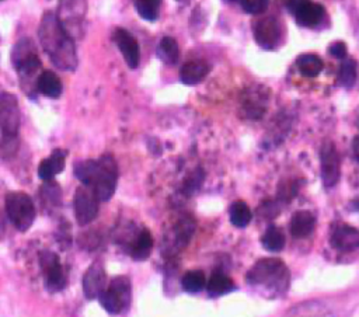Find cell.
I'll return each instance as SVG.
<instances>
[{"instance_id":"cell-32","label":"cell","mask_w":359,"mask_h":317,"mask_svg":"<svg viewBox=\"0 0 359 317\" xmlns=\"http://www.w3.org/2000/svg\"><path fill=\"white\" fill-rule=\"evenodd\" d=\"M240 4L248 14H261L268 8L269 0H240Z\"/></svg>"},{"instance_id":"cell-18","label":"cell","mask_w":359,"mask_h":317,"mask_svg":"<svg viewBox=\"0 0 359 317\" xmlns=\"http://www.w3.org/2000/svg\"><path fill=\"white\" fill-rule=\"evenodd\" d=\"M153 248V237L147 229H142L132 237L128 244L126 250L135 259H146Z\"/></svg>"},{"instance_id":"cell-12","label":"cell","mask_w":359,"mask_h":317,"mask_svg":"<svg viewBox=\"0 0 359 317\" xmlns=\"http://www.w3.org/2000/svg\"><path fill=\"white\" fill-rule=\"evenodd\" d=\"M280 24L273 17H265L254 24V38L264 49H275L280 42Z\"/></svg>"},{"instance_id":"cell-2","label":"cell","mask_w":359,"mask_h":317,"mask_svg":"<svg viewBox=\"0 0 359 317\" xmlns=\"http://www.w3.org/2000/svg\"><path fill=\"white\" fill-rule=\"evenodd\" d=\"M74 175L83 185L90 187L100 201H108L116 187L118 166L111 154L97 160H83L74 164Z\"/></svg>"},{"instance_id":"cell-16","label":"cell","mask_w":359,"mask_h":317,"mask_svg":"<svg viewBox=\"0 0 359 317\" xmlns=\"http://www.w3.org/2000/svg\"><path fill=\"white\" fill-rule=\"evenodd\" d=\"M330 243L335 250L352 251L359 247V231L348 224L337 226L330 237Z\"/></svg>"},{"instance_id":"cell-26","label":"cell","mask_w":359,"mask_h":317,"mask_svg":"<svg viewBox=\"0 0 359 317\" xmlns=\"http://www.w3.org/2000/svg\"><path fill=\"white\" fill-rule=\"evenodd\" d=\"M296 66L303 76L314 77L323 70V60L317 55L304 53L296 59Z\"/></svg>"},{"instance_id":"cell-28","label":"cell","mask_w":359,"mask_h":317,"mask_svg":"<svg viewBox=\"0 0 359 317\" xmlns=\"http://www.w3.org/2000/svg\"><path fill=\"white\" fill-rule=\"evenodd\" d=\"M262 245L269 251H280L285 245V234L276 226H269L261 238Z\"/></svg>"},{"instance_id":"cell-7","label":"cell","mask_w":359,"mask_h":317,"mask_svg":"<svg viewBox=\"0 0 359 317\" xmlns=\"http://www.w3.org/2000/svg\"><path fill=\"white\" fill-rule=\"evenodd\" d=\"M130 281L128 276H115L105 290L100 295V303L111 314H119L125 311L130 303Z\"/></svg>"},{"instance_id":"cell-23","label":"cell","mask_w":359,"mask_h":317,"mask_svg":"<svg viewBox=\"0 0 359 317\" xmlns=\"http://www.w3.org/2000/svg\"><path fill=\"white\" fill-rule=\"evenodd\" d=\"M36 90L49 98H57L62 94V81L53 72L45 70L38 79Z\"/></svg>"},{"instance_id":"cell-9","label":"cell","mask_w":359,"mask_h":317,"mask_svg":"<svg viewBox=\"0 0 359 317\" xmlns=\"http://www.w3.org/2000/svg\"><path fill=\"white\" fill-rule=\"evenodd\" d=\"M98 202L100 199L94 194V191L87 187L81 185L76 189L74 194V213L77 223L84 226L93 222L98 215Z\"/></svg>"},{"instance_id":"cell-8","label":"cell","mask_w":359,"mask_h":317,"mask_svg":"<svg viewBox=\"0 0 359 317\" xmlns=\"http://www.w3.org/2000/svg\"><path fill=\"white\" fill-rule=\"evenodd\" d=\"M39 264H41V268L43 272L45 288L50 293H56V292H60L62 289H65V286L67 283V278H66V274L63 271L59 257L49 250L41 251Z\"/></svg>"},{"instance_id":"cell-22","label":"cell","mask_w":359,"mask_h":317,"mask_svg":"<svg viewBox=\"0 0 359 317\" xmlns=\"http://www.w3.org/2000/svg\"><path fill=\"white\" fill-rule=\"evenodd\" d=\"M209 73V66L202 60L185 62L180 70V79L184 84H198Z\"/></svg>"},{"instance_id":"cell-1","label":"cell","mask_w":359,"mask_h":317,"mask_svg":"<svg viewBox=\"0 0 359 317\" xmlns=\"http://www.w3.org/2000/svg\"><path fill=\"white\" fill-rule=\"evenodd\" d=\"M38 36L43 50L52 60V63L60 70L70 72L77 66L76 46L72 35L60 22L57 14L46 11L42 15Z\"/></svg>"},{"instance_id":"cell-19","label":"cell","mask_w":359,"mask_h":317,"mask_svg":"<svg viewBox=\"0 0 359 317\" xmlns=\"http://www.w3.org/2000/svg\"><path fill=\"white\" fill-rule=\"evenodd\" d=\"M265 101L266 95H264V88L257 87L247 93V97L243 100V111L245 112L247 118H261L265 111Z\"/></svg>"},{"instance_id":"cell-20","label":"cell","mask_w":359,"mask_h":317,"mask_svg":"<svg viewBox=\"0 0 359 317\" xmlns=\"http://www.w3.org/2000/svg\"><path fill=\"white\" fill-rule=\"evenodd\" d=\"M314 226H316V217L309 210H297L296 213H293L289 223L290 233L297 238L307 237L314 230Z\"/></svg>"},{"instance_id":"cell-5","label":"cell","mask_w":359,"mask_h":317,"mask_svg":"<svg viewBox=\"0 0 359 317\" xmlns=\"http://www.w3.org/2000/svg\"><path fill=\"white\" fill-rule=\"evenodd\" d=\"M11 62L14 65V69L18 73L21 86L28 93V87H32L31 79L34 76L35 77L41 76V73L38 74V70L41 69V60L36 55L35 45L32 43L31 39L24 38L15 43L13 53H11Z\"/></svg>"},{"instance_id":"cell-4","label":"cell","mask_w":359,"mask_h":317,"mask_svg":"<svg viewBox=\"0 0 359 317\" xmlns=\"http://www.w3.org/2000/svg\"><path fill=\"white\" fill-rule=\"evenodd\" d=\"M21 114L15 95L3 91L0 97V126H1V151L6 156L15 149L20 129Z\"/></svg>"},{"instance_id":"cell-25","label":"cell","mask_w":359,"mask_h":317,"mask_svg":"<svg viewBox=\"0 0 359 317\" xmlns=\"http://www.w3.org/2000/svg\"><path fill=\"white\" fill-rule=\"evenodd\" d=\"M157 56L165 63V65H175L180 58V49L178 43L171 36H164L158 42L157 46Z\"/></svg>"},{"instance_id":"cell-15","label":"cell","mask_w":359,"mask_h":317,"mask_svg":"<svg viewBox=\"0 0 359 317\" xmlns=\"http://www.w3.org/2000/svg\"><path fill=\"white\" fill-rule=\"evenodd\" d=\"M105 271L100 262H94L88 269L86 271L83 276V290L84 295L88 299L100 297V295L105 290L107 283H105Z\"/></svg>"},{"instance_id":"cell-6","label":"cell","mask_w":359,"mask_h":317,"mask_svg":"<svg viewBox=\"0 0 359 317\" xmlns=\"http://www.w3.org/2000/svg\"><path fill=\"white\" fill-rule=\"evenodd\" d=\"M6 213L15 229L25 231L35 219L34 202L25 192L14 191L6 195Z\"/></svg>"},{"instance_id":"cell-34","label":"cell","mask_w":359,"mask_h":317,"mask_svg":"<svg viewBox=\"0 0 359 317\" xmlns=\"http://www.w3.org/2000/svg\"><path fill=\"white\" fill-rule=\"evenodd\" d=\"M352 150H353L355 157H356L358 161H359V136H356V137L353 139V142H352Z\"/></svg>"},{"instance_id":"cell-10","label":"cell","mask_w":359,"mask_h":317,"mask_svg":"<svg viewBox=\"0 0 359 317\" xmlns=\"http://www.w3.org/2000/svg\"><path fill=\"white\" fill-rule=\"evenodd\" d=\"M287 10L294 15L296 21L302 27H316L325 14L321 4L310 0H287Z\"/></svg>"},{"instance_id":"cell-24","label":"cell","mask_w":359,"mask_h":317,"mask_svg":"<svg viewBox=\"0 0 359 317\" xmlns=\"http://www.w3.org/2000/svg\"><path fill=\"white\" fill-rule=\"evenodd\" d=\"M206 289H208V293L210 296L217 297V296H222V295H226V293L231 292L234 289V283L223 271L217 269L209 278V281L206 283Z\"/></svg>"},{"instance_id":"cell-3","label":"cell","mask_w":359,"mask_h":317,"mask_svg":"<svg viewBox=\"0 0 359 317\" xmlns=\"http://www.w3.org/2000/svg\"><path fill=\"white\" fill-rule=\"evenodd\" d=\"M247 283L265 297H278L286 293L290 282V274L282 259H258L245 275Z\"/></svg>"},{"instance_id":"cell-14","label":"cell","mask_w":359,"mask_h":317,"mask_svg":"<svg viewBox=\"0 0 359 317\" xmlns=\"http://www.w3.org/2000/svg\"><path fill=\"white\" fill-rule=\"evenodd\" d=\"M116 46L119 48L125 62L130 69H136L139 65L140 59V52H139V45L136 38L125 28H116L112 35Z\"/></svg>"},{"instance_id":"cell-11","label":"cell","mask_w":359,"mask_h":317,"mask_svg":"<svg viewBox=\"0 0 359 317\" xmlns=\"http://www.w3.org/2000/svg\"><path fill=\"white\" fill-rule=\"evenodd\" d=\"M321 180L327 188L334 187L341 175V163L338 151L332 142H325L320 150Z\"/></svg>"},{"instance_id":"cell-13","label":"cell","mask_w":359,"mask_h":317,"mask_svg":"<svg viewBox=\"0 0 359 317\" xmlns=\"http://www.w3.org/2000/svg\"><path fill=\"white\" fill-rule=\"evenodd\" d=\"M86 0H59L57 17L70 35L72 31L80 28V22L86 14Z\"/></svg>"},{"instance_id":"cell-30","label":"cell","mask_w":359,"mask_h":317,"mask_svg":"<svg viewBox=\"0 0 359 317\" xmlns=\"http://www.w3.org/2000/svg\"><path fill=\"white\" fill-rule=\"evenodd\" d=\"M161 0H135L137 14L147 21H156L158 17Z\"/></svg>"},{"instance_id":"cell-21","label":"cell","mask_w":359,"mask_h":317,"mask_svg":"<svg viewBox=\"0 0 359 317\" xmlns=\"http://www.w3.org/2000/svg\"><path fill=\"white\" fill-rule=\"evenodd\" d=\"M285 317H334V314L325 304L309 300L296 304Z\"/></svg>"},{"instance_id":"cell-31","label":"cell","mask_w":359,"mask_h":317,"mask_svg":"<svg viewBox=\"0 0 359 317\" xmlns=\"http://www.w3.org/2000/svg\"><path fill=\"white\" fill-rule=\"evenodd\" d=\"M356 74H358V69H356V62L353 59H346L342 62L341 67H339V73H338V79L339 83L342 86H345L346 88L352 87L356 81Z\"/></svg>"},{"instance_id":"cell-17","label":"cell","mask_w":359,"mask_h":317,"mask_svg":"<svg viewBox=\"0 0 359 317\" xmlns=\"http://www.w3.org/2000/svg\"><path fill=\"white\" fill-rule=\"evenodd\" d=\"M67 151L63 149H56L52 151V154L42 160L38 167V175L43 181H50L56 174H59L65 168V160H66Z\"/></svg>"},{"instance_id":"cell-29","label":"cell","mask_w":359,"mask_h":317,"mask_svg":"<svg viewBox=\"0 0 359 317\" xmlns=\"http://www.w3.org/2000/svg\"><path fill=\"white\" fill-rule=\"evenodd\" d=\"M205 285H206L205 275L202 271H198V269L188 271L181 278V286L188 293H198L205 288Z\"/></svg>"},{"instance_id":"cell-35","label":"cell","mask_w":359,"mask_h":317,"mask_svg":"<svg viewBox=\"0 0 359 317\" xmlns=\"http://www.w3.org/2000/svg\"><path fill=\"white\" fill-rule=\"evenodd\" d=\"M227 1H240V0H227Z\"/></svg>"},{"instance_id":"cell-27","label":"cell","mask_w":359,"mask_h":317,"mask_svg":"<svg viewBox=\"0 0 359 317\" xmlns=\"http://www.w3.org/2000/svg\"><path fill=\"white\" fill-rule=\"evenodd\" d=\"M229 215H230V222L236 227H245L250 223L251 216H252L248 205L243 201H237V202L231 203V206L229 209Z\"/></svg>"},{"instance_id":"cell-33","label":"cell","mask_w":359,"mask_h":317,"mask_svg":"<svg viewBox=\"0 0 359 317\" xmlns=\"http://www.w3.org/2000/svg\"><path fill=\"white\" fill-rule=\"evenodd\" d=\"M328 52L337 59H344L348 53V49H346V45L344 42H335L328 48Z\"/></svg>"}]
</instances>
